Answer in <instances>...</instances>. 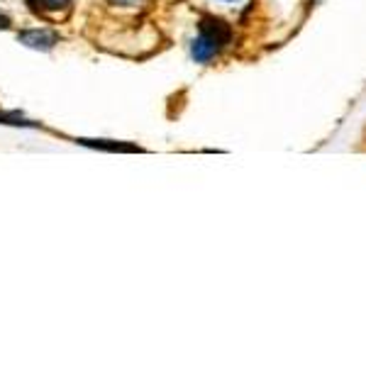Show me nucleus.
<instances>
[{
	"label": "nucleus",
	"mask_w": 366,
	"mask_h": 366,
	"mask_svg": "<svg viewBox=\"0 0 366 366\" xmlns=\"http://www.w3.org/2000/svg\"><path fill=\"white\" fill-rule=\"evenodd\" d=\"M81 144L96 147V149H110V152H134L137 147L132 144H120V142H108V139H81Z\"/></svg>",
	"instance_id": "7ed1b4c3"
},
{
	"label": "nucleus",
	"mask_w": 366,
	"mask_h": 366,
	"mask_svg": "<svg viewBox=\"0 0 366 366\" xmlns=\"http://www.w3.org/2000/svg\"><path fill=\"white\" fill-rule=\"evenodd\" d=\"M17 39L25 46H29V49L49 51V49H54V44L59 42V34L49 32V29H25V32L17 34Z\"/></svg>",
	"instance_id": "f03ea898"
},
{
	"label": "nucleus",
	"mask_w": 366,
	"mask_h": 366,
	"mask_svg": "<svg viewBox=\"0 0 366 366\" xmlns=\"http://www.w3.org/2000/svg\"><path fill=\"white\" fill-rule=\"evenodd\" d=\"M44 10H59V8H69L74 0H39Z\"/></svg>",
	"instance_id": "20e7f679"
},
{
	"label": "nucleus",
	"mask_w": 366,
	"mask_h": 366,
	"mask_svg": "<svg viewBox=\"0 0 366 366\" xmlns=\"http://www.w3.org/2000/svg\"><path fill=\"white\" fill-rule=\"evenodd\" d=\"M10 27V20L5 15H0V29H8Z\"/></svg>",
	"instance_id": "39448f33"
},
{
	"label": "nucleus",
	"mask_w": 366,
	"mask_h": 366,
	"mask_svg": "<svg viewBox=\"0 0 366 366\" xmlns=\"http://www.w3.org/2000/svg\"><path fill=\"white\" fill-rule=\"evenodd\" d=\"M232 39V29H229L222 20L215 17H205L200 22V34L196 37V42L191 46V56L198 64H208L217 56V51Z\"/></svg>",
	"instance_id": "f257e3e1"
}]
</instances>
